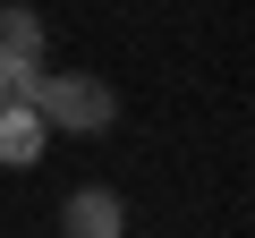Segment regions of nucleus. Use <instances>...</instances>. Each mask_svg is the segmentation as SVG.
<instances>
[{"instance_id": "nucleus-1", "label": "nucleus", "mask_w": 255, "mask_h": 238, "mask_svg": "<svg viewBox=\"0 0 255 238\" xmlns=\"http://www.w3.org/2000/svg\"><path fill=\"white\" fill-rule=\"evenodd\" d=\"M26 102L43 111L51 136H102L111 119H119L111 77H85V68H34V77H26Z\"/></svg>"}, {"instance_id": "nucleus-2", "label": "nucleus", "mask_w": 255, "mask_h": 238, "mask_svg": "<svg viewBox=\"0 0 255 238\" xmlns=\"http://www.w3.org/2000/svg\"><path fill=\"white\" fill-rule=\"evenodd\" d=\"M60 238H128V196L102 187V179L68 187V204H60Z\"/></svg>"}, {"instance_id": "nucleus-3", "label": "nucleus", "mask_w": 255, "mask_h": 238, "mask_svg": "<svg viewBox=\"0 0 255 238\" xmlns=\"http://www.w3.org/2000/svg\"><path fill=\"white\" fill-rule=\"evenodd\" d=\"M43 145H51V128H43V111L17 94V102H0V170H34L43 162Z\"/></svg>"}, {"instance_id": "nucleus-4", "label": "nucleus", "mask_w": 255, "mask_h": 238, "mask_svg": "<svg viewBox=\"0 0 255 238\" xmlns=\"http://www.w3.org/2000/svg\"><path fill=\"white\" fill-rule=\"evenodd\" d=\"M0 60H17V68H51V26H43V9L0 0Z\"/></svg>"}, {"instance_id": "nucleus-5", "label": "nucleus", "mask_w": 255, "mask_h": 238, "mask_svg": "<svg viewBox=\"0 0 255 238\" xmlns=\"http://www.w3.org/2000/svg\"><path fill=\"white\" fill-rule=\"evenodd\" d=\"M26 77H34V68H17V60H0V102H17V94H26Z\"/></svg>"}]
</instances>
